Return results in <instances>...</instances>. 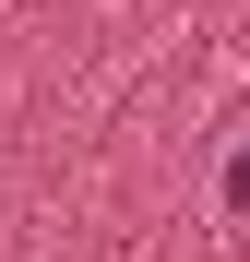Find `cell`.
Listing matches in <instances>:
<instances>
[{"instance_id": "obj_1", "label": "cell", "mask_w": 250, "mask_h": 262, "mask_svg": "<svg viewBox=\"0 0 250 262\" xmlns=\"http://www.w3.org/2000/svg\"><path fill=\"white\" fill-rule=\"evenodd\" d=\"M226 203H238V214H250V143H238V155H226Z\"/></svg>"}]
</instances>
